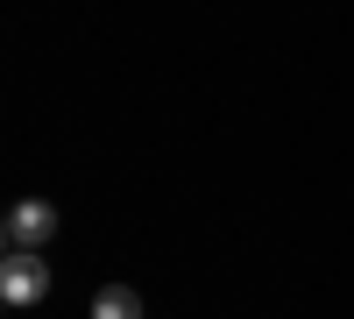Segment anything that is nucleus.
Here are the masks:
<instances>
[{
	"label": "nucleus",
	"mask_w": 354,
	"mask_h": 319,
	"mask_svg": "<svg viewBox=\"0 0 354 319\" xmlns=\"http://www.w3.org/2000/svg\"><path fill=\"white\" fill-rule=\"evenodd\" d=\"M43 291H50L43 248H8V263H0V298L8 305H43Z\"/></svg>",
	"instance_id": "nucleus-1"
},
{
	"label": "nucleus",
	"mask_w": 354,
	"mask_h": 319,
	"mask_svg": "<svg viewBox=\"0 0 354 319\" xmlns=\"http://www.w3.org/2000/svg\"><path fill=\"white\" fill-rule=\"evenodd\" d=\"M0 235H8V248H43L57 235V206H50V199H21V206H8Z\"/></svg>",
	"instance_id": "nucleus-2"
},
{
	"label": "nucleus",
	"mask_w": 354,
	"mask_h": 319,
	"mask_svg": "<svg viewBox=\"0 0 354 319\" xmlns=\"http://www.w3.org/2000/svg\"><path fill=\"white\" fill-rule=\"evenodd\" d=\"M93 319H142V291H128V284H100V291H93Z\"/></svg>",
	"instance_id": "nucleus-3"
}]
</instances>
